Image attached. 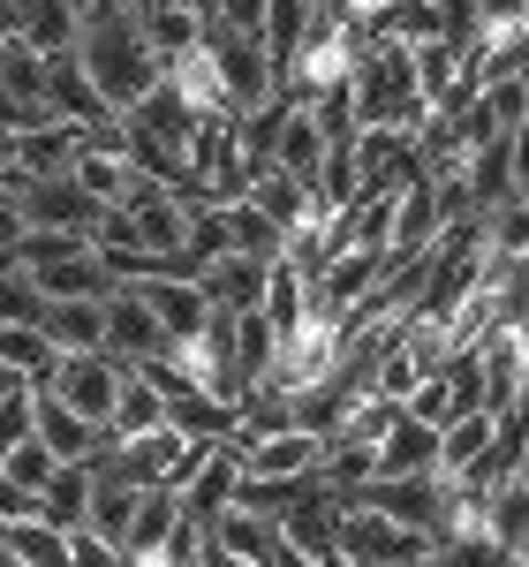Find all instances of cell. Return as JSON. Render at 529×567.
I'll return each instance as SVG.
<instances>
[{"mask_svg":"<svg viewBox=\"0 0 529 567\" xmlns=\"http://www.w3.org/2000/svg\"><path fill=\"white\" fill-rule=\"evenodd\" d=\"M69 53H76V69L91 76V91L106 99V114H129L136 99L167 76V69L152 61L144 31H136V0H98V8H84Z\"/></svg>","mask_w":529,"mask_h":567,"instance_id":"obj_1","label":"cell"},{"mask_svg":"<svg viewBox=\"0 0 529 567\" xmlns=\"http://www.w3.org/2000/svg\"><path fill=\"white\" fill-rule=\"evenodd\" d=\"M15 272L39 288L45 303H69V296H106L114 272L91 250V235H31L23 227V250H15Z\"/></svg>","mask_w":529,"mask_h":567,"instance_id":"obj_2","label":"cell"},{"mask_svg":"<svg viewBox=\"0 0 529 567\" xmlns=\"http://www.w3.org/2000/svg\"><path fill=\"white\" fill-rule=\"evenodd\" d=\"M122 355L106 349H76V355H53V371H45L39 386H53L84 424H98V439H106V416H114V393H122Z\"/></svg>","mask_w":529,"mask_h":567,"instance_id":"obj_3","label":"cell"},{"mask_svg":"<svg viewBox=\"0 0 529 567\" xmlns=\"http://www.w3.org/2000/svg\"><path fill=\"white\" fill-rule=\"evenodd\" d=\"M205 53H212V76H220L227 114H250V106H264V99L280 91V69L264 61L258 39H235V31H220V23H205Z\"/></svg>","mask_w":529,"mask_h":567,"instance_id":"obj_4","label":"cell"},{"mask_svg":"<svg viewBox=\"0 0 529 567\" xmlns=\"http://www.w3.org/2000/svg\"><path fill=\"white\" fill-rule=\"evenodd\" d=\"M8 205L23 213L31 235H91V219L106 213V205H91L69 175H23V189H15Z\"/></svg>","mask_w":529,"mask_h":567,"instance_id":"obj_5","label":"cell"},{"mask_svg":"<svg viewBox=\"0 0 529 567\" xmlns=\"http://www.w3.org/2000/svg\"><path fill=\"white\" fill-rule=\"evenodd\" d=\"M454 175L469 189V213L477 219H485L491 205H507V197H529L522 189V136H485L477 152L454 159Z\"/></svg>","mask_w":529,"mask_h":567,"instance_id":"obj_6","label":"cell"},{"mask_svg":"<svg viewBox=\"0 0 529 567\" xmlns=\"http://www.w3.org/2000/svg\"><path fill=\"white\" fill-rule=\"evenodd\" d=\"M469 349H477L485 409L491 416H522V326H485Z\"/></svg>","mask_w":529,"mask_h":567,"instance_id":"obj_7","label":"cell"},{"mask_svg":"<svg viewBox=\"0 0 529 567\" xmlns=\"http://www.w3.org/2000/svg\"><path fill=\"white\" fill-rule=\"evenodd\" d=\"M371 477H439V424H416L408 409H394V424L371 439Z\"/></svg>","mask_w":529,"mask_h":567,"instance_id":"obj_8","label":"cell"},{"mask_svg":"<svg viewBox=\"0 0 529 567\" xmlns=\"http://www.w3.org/2000/svg\"><path fill=\"white\" fill-rule=\"evenodd\" d=\"M235 454H242V477H310L318 454H325V439L303 432V424H280V432L242 439Z\"/></svg>","mask_w":529,"mask_h":567,"instance_id":"obj_9","label":"cell"},{"mask_svg":"<svg viewBox=\"0 0 529 567\" xmlns=\"http://www.w3.org/2000/svg\"><path fill=\"white\" fill-rule=\"evenodd\" d=\"M349 499H363L371 515H386L401 529H424V537L439 523V477H371V484H355Z\"/></svg>","mask_w":529,"mask_h":567,"instance_id":"obj_10","label":"cell"},{"mask_svg":"<svg viewBox=\"0 0 529 567\" xmlns=\"http://www.w3.org/2000/svg\"><path fill=\"white\" fill-rule=\"evenodd\" d=\"M189 280H197V296L220 318H242V310L264 303V258H242V250H220L212 265H197Z\"/></svg>","mask_w":529,"mask_h":567,"instance_id":"obj_11","label":"cell"},{"mask_svg":"<svg viewBox=\"0 0 529 567\" xmlns=\"http://www.w3.org/2000/svg\"><path fill=\"white\" fill-rule=\"evenodd\" d=\"M98 318H106V355H122V363H136V355H159L167 349V333H159V318L144 310V296L136 288H106L98 296Z\"/></svg>","mask_w":529,"mask_h":567,"instance_id":"obj_12","label":"cell"},{"mask_svg":"<svg viewBox=\"0 0 529 567\" xmlns=\"http://www.w3.org/2000/svg\"><path fill=\"white\" fill-rule=\"evenodd\" d=\"M31 439H39L53 462H91L98 454V424H84L53 386H31Z\"/></svg>","mask_w":529,"mask_h":567,"instance_id":"obj_13","label":"cell"},{"mask_svg":"<svg viewBox=\"0 0 529 567\" xmlns=\"http://www.w3.org/2000/svg\"><path fill=\"white\" fill-rule=\"evenodd\" d=\"M122 288L144 296V310L159 318V333H167V341H189V333H205V326H212V303L197 296V280H189V272H167V280H122Z\"/></svg>","mask_w":529,"mask_h":567,"instance_id":"obj_14","label":"cell"},{"mask_svg":"<svg viewBox=\"0 0 529 567\" xmlns=\"http://www.w3.org/2000/svg\"><path fill=\"white\" fill-rule=\"evenodd\" d=\"M235 477H242V454H235V446L220 439V446H212V454L197 462V477L175 492V499H181V523L205 529V523H212V515L227 507V499H235Z\"/></svg>","mask_w":529,"mask_h":567,"instance_id":"obj_15","label":"cell"},{"mask_svg":"<svg viewBox=\"0 0 529 567\" xmlns=\"http://www.w3.org/2000/svg\"><path fill=\"white\" fill-rule=\"evenodd\" d=\"M45 106H53L61 122H76V130L114 122V114H106V99L91 91V76L76 69V53H45Z\"/></svg>","mask_w":529,"mask_h":567,"instance_id":"obj_16","label":"cell"},{"mask_svg":"<svg viewBox=\"0 0 529 567\" xmlns=\"http://www.w3.org/2000/svg\"><path fill=\"white\" fill-rule=\"evenodd\" d=\"M76 152H84V130H76V122H61V114L39 122V130H23L15 144H8V159H15L23 175H69V167H76Z\"/></svg>","mask_w":529,"mask_h":567,"instance_id":"obj_17","label":"cell"},{"mask_svg":"<svg viewBox=\"0 0 529 567\" xmlns=\"http://www.w3.org/2000/svg\"><path fill=\"white\" fill-rule=\"evenodd\" d=\"M485 537L507 553V560H522V553H529V477L485 484Z\"/></svg>","mask_w":529,"mask_h":567,"instance_id":"obj_18","label":"cell"},{"mask_svg":"<svg viewBox=\"0 0 529 567\" xmlns=\"http://www.w3.org/2000/svg\"><path fill=\"white\" fill-rule=\"evenodd\" d=\"M39 333L53 355H76V349H106V318H98V296H69V303H45L39 310Z\"/></svg>","mask_w":529,"mask_h":567,"instance_id":"obj_19","label":"cell"},{"mask_svg":"<svg viewBox=\"0 0 529 567\" xmlns=\"http://www.w3.org/2000/svg\"><path fill=\"white\" fill-rule=\"evenodd\" d=\"M408 69H416V99H424L432 114L461 99V45H454V39H424V45H408Z\"/></svg>","mask_w":529,"mask_h":567,"instance_id":"obj_20","label":"cell"},{"mask_svg":"<svg viewBox=\"0 0 529 567\" xmlns=\"http://www.w3.org/2000/svg\"><path fill=\"white\" fill-rule=\"evenodd\" d=\"M136 499H144V484L129 477H114V470H98L91 462V499H84V529H98V537H129V515H136Z\"/></svg>","mask_w":529,"mask_h":567,"instance_id":"obj_21","label":"cell"},{"mask_svg":"<svg viewBox=\"0 0 529 567\" xmlns=\"http://www.w3.org/2000/svg\"><path fill=\"white\" fill-rule=\"evenodd\" d=\"M205 537L227 545L235 560H250V567H264L272 553H280V523H264V515H250V507H220V515L205 523Z\"/></svg>","mask_w":529,"mask_h":567,"instance_id":"obj_22","label":"cell"},{"mask_svg":"<svg viewBox=\"0 0 529 567\" xmlns=\"http://www.w3.org/2000/svg\"><path fill=\"white\" fill-rule=\"evenodd\" d=\"M250 205H258L280 235H295V227H310V182H295V175H280V167H264V175H250V189H242Z\"/></svg>","mask_w":529,"mask_h":567,"instance_id":"obj_23","label":"cell"},{"mask_svg":"<svg viewBox=\"0 0 529 567\" xmlns=\"http://www.w3.org/2000/svg\"><path fill=\"white\" fill-rule=\"evenodd\" d=\"M136 31H144V45H152V61H159V69L181 61L189 45L205 39V23H197V16H181V8H167V0H136Z\"/></svg>","mask_w":529,"mask_h":567,"instance_id":"obj_24","label":"cell"},{"mask_svg":"<svg viewBox=\"0 0 529 567\" xmlns=\"http://www.w3.org/2000/svg\"><path fill=\"white\" fill-rule=\"evenodd\" d=\"M318 159H325V136H318V122L288 99L280 136H272V167H280V175H295V182H310V175H318Z\"/></svg>","mask_w":529,"mask_h":567,"instance_id":"obj_25","label":"cell"},{"mask_svg":"<svg viewBox=\"0 0 529 567\" xmlns=\"http://www.w3.org/2000/svg\"><path fill=\"white\" fill-rule=\"evenodd\" d=\"M84 499H91V462H61V470L39 484V523L84 529Z\"/></svg>","mask_w":529,"mask_h":567,"instance_id":"obj_26","label":"cell"},{"mask_svg":"<svg viewBox=\"0 0 529 567\" xmlns=\"http://www.w3.org/2000/svg\"><path fill=\"white\" fill-rule=\"evenodd\" d=\"M76 8L69 0H23V23H15V45H31V53H69L76 45Z\"/></svg>","mask_w":529,"mask_h":567,"instance_id":"obj_27","label":"cell"},{"mask_svg":"<svg viewBox=\"0 0 529 567\" xmlns=\"http://www.w3.org/2000/svg\"><path fill=\"white\" fill-rule=\"evenodd\" d=\"M167 424L189 439H235V409L212 401V393H197V386H175L167 393Z\"/></svg>","mask_w":529,"mask_h":567,"instance_id":"obj_28","label":"cell"},{"mask_svg":"<svg viewBox=\"0 0 529 567\" xmlns=\"http://www.w3.org/2000/svg\"><path fill=\"white\" fill-rule=\"evenodd\" d=\"M0 545L15 553L23 567H69V529L39 523V515H23V523H0Z\"/></svg>","mask_w":529,"mask_h":567,"instance_id":"obj_29","label":"cell"},{"mask_svg":"<svg viewBox=\"0 0 529 567\" xmlns=\"http://www.w3.org/2000/svg\"><path fill=\"white\" fill-rule=\"evenodd\" d=\"M220 213H227V250H242V258H264V265L288 250V235H280V227H272V219H264L250 197H235V205H220Z\"/></svg>","mask_w":529,"mask_h":567,"instance_id":"obj_30","label":"cell"},{"mask_svg":"<svg viewBox=\"0 0 529 567\" xmlns=\"http://www.w3.org/2000/svg\"><path fill=\"white\" fill-rule=\"evenodd\" d=\"M167 424V401L144 386L136 371H122V393H114V416H106V439H129V432H152Z\"/></svg>","mask_w":529,"mask_h":567,"instance_id":"obj_31","label":"cell"},{"mask_svg":"<svg viewBox=\"0 0 529 567\" xmlns=\"http://www.w3.org/2000/svg\"><path fill=\"white\" fill-rule=\"evenodd\" d=\"M0 363H8V371H23V379L39 386L45 371H53V349H45L39 326H0Z\"/></svg>","mask_w":529,"mask_h":567,"instance_id":"obj_32","label":"cell"},{"mask_svg":"<svg viewBox=\"0 0 529 567\" xmlns=\"http://www.w3.org/2000/svg\"><path fill=\"white\" fill-rule=\"evenodd\" d=\"M0 91H15V99H45V53L31 45H0Z\"/></svg>","mask_w":529,"mask_h":567,"instance_id":"obj_33","label":"cell"},{"mask_svg":"<svg viewBox=\"0 0 529 567\" xmlns=\"http://www.w3.org/2000/svg\"><path fill=\"white\" fill-rule=\"evenodd\" d=\"M401 409H408L416 424H446V416H454V393H446V371H424L416 386L401 393Z\"/></svg>","mask_w":529,"mask_h":567,"instance_id":"obj_34","label":"cell"},{"mask_svg":"<svg viewBox=\"0 0 529 567\" xmlns=\"http://www.w3.org/2000/svg\"><path fill=\"white\" fill-rule=\"evenodd\" d=\"M53 470H61V462L45 454L39 439H23V446H8V462H0V477H8V484H23V492H39V484L53 477Z\"/></svg>","mask_w":529,"mask_h":567,"instance_id":"obj_35","label":"cell"},{"mask_svg":"<svg viewBox=\"0 0 529 567\" xmlns=\"http://www.w3.org/2000/svg\"><path fill=\"white\" fill-rule=\"evenodd\" d=\"M69 567H122V545L98 529H69Z\"/></svg>","mask_w":529,"mask_h":567,"instance_id":"obj_36","label":"cell"},{"mask_svg":"<svg viewBox=\"0 0 529 567\" xmlns=\"http://www.w3.org/2000/svg\"><path fill=\"white\" fill-rule=\"evenodd\" d=\"M212 23H220V31H235V39H258L264 0H220V8H212Z\"/></svg>","mask_w":529,"mask_h":567,"instance_id":"obj_37","label":"cell"},{"mask_svg":"<svg viewBox=\"0 0 529 567\" xmlns=\"http://www.w3.org/2000/svg\"><path fill=\"white\" fill-rule=\"evenodd\" d=\"M23 515H39V492H23V484L0 477V523H23Z\"/></svg>","mask_w":529,"mask_h":567,"instance_id":"obj_38","label":"cell"},{"mask_svg":"<svg viewBox=\"0 0 529 567\" xmlns=\"http://www.w3.org/2000/svg\"><path fill=\"white\" fill-rule=\"evenodd\" d=\"M15 250H23V213L0 197V265H15Z\"/></svg>","mask_w":529,"mask_h":567,"instance_id":"obj_39","label":"cell"},{"mask_svg":"<svg viewBox=\"0 0 529 567\" xmlns=\"http://www.w3.org/2000/svg\"><path fill=\"white\" fill-rule=\"evenodd\" d=\"M197 567H250V560H235V553H227V545H212V537H205V529H197Z\"/></svg>","mask_w":529,"mask_h":567,"instance_id":"obj_40","label":"cell"},{"mask_svg":"<svg viewBox=\"0 0 529 567\" xmlns=\"http://www.w3.org/2000/svg\"><path fill=\"white\" fill-rule=\"evenodd\" d=\"M167 8H181V16H197V23H212V8H220V0H167Z\"/></svg>","mask_w":529,"mask_h":567,"instance_id":"obj_41","label":"cell"},{"mask_svg":"<svg viewBox=\"0 0 529 567\" xmlns=\"http://www.w3.org/2000/svg\"><path fill=\"white\" fill-rule=\"evenodd\" d=\"M0 567H23V560H15V553H8V545H0Z\"/></svg>","mask_w":529,"mask_h":567,"instance_id":"obj_42","label":"cell"},{"mask_svg":"<svg viewBox=\"0 0 529 567\" xmlns=\"http://www.w3.org/2000/svg\"><path fill=\"white\" fill-rule=\"evenodd\" d=\"M69 8H76V16H84V8H98V0H69Z\"/></svg>","mask_w":529,"mask_h":567,"instance_id":"obj_43","label":"cell"},{"mask_svg":"<svg viewBox=\"0 0 529 567\" xmlns=\"http://www.w3.org/2000/svg\"><path fill=\"white\" fill-rule=\"evenodd\" d=\"M416 567H439V560H432V553H424V560H416Z\"/></svg>","mask_w":529,"mask_h":567,"instance_id":"obj_44","label":"cell"},{"mask_svg":"<svg viewBox=\"0 0 529 567\" xmlns=\"http://www.w3.org/2000/svg\"><path fill=\"white\" fill-rule=\"evenodd\" d=\"M371 567H401V560H371Z\"/></svg>","mask_w":529,"mask_h":567,"instance_id":"obj_45","label":"cell"}]
</instances>
